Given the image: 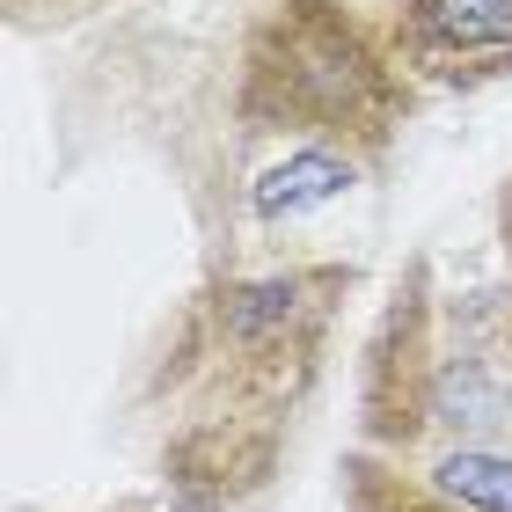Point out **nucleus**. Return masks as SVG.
Wrapping results in <instances>:
<instances>
[{"instance_id": "f257e3e1", "label": "nucleus", "mask_w": 512, "mask_h": 512, "mask_svg": "<svg viewBox=\"0 0 512 512\" xmlns=\"http://www.w3.org/2000/svg\"><path fill=\"white\" fill-rule=\"evenodd\" d=\"M352 293L344 256H227L191 286L139 388L183 512H235L286 469Z\"/></svg>"}, {"instance_id": "f03ea898", "label": "nucleus", "mask_w": 512, "mask_h": 512, "mask_svg": "<svg viewBox=\"0 0 512 512\" xmlns=\"http://www.w3.org/2000/svg\"><path fill=\"white\" fill-rule=\"evenodd\" d=\"M417 88L366 0H264L242 30L227 110L271 161H330L374 176L403 139Z\"/></svg>"}, {"instance_id": "7ed1b4c3", "label": "nucleus", "mask_w": 512, "mask_h": 512, "mask_svg": "<svg viewBox=\"0 0 512 512\" xmlns=\"http://www.w3.org/2000/svg\"><path fill=\"white\" fill-rule=\"evenodd\" d=\"M512 439V308L461 293L432 256H410L359 359V447L447 454Z\"/></svg>"}, {"instance_id": "20e7f679", "label": "nucleus", "mask_w": 512, "mask_h": 512, "mask_svg": "<svg viewBox=\"0 0 512 512\" xmlns=\"http://www.w3.org/2000/svg\"><path fill=\"white\" fill-rule=\"evenodd\" d=\"M417 88L512 81V0H366Z\"/></svg>"}, {"instance_id": "39448f33", "label": "nucleus", "mask_w": 512, "mask_h": 512, "mask_svg": "<svg viewBox=\"0 0 512 512\" xmlns=\"http://www.w3.org/2000/svg\"><path fill=\"white\" fill-rule=\"evenodd\" d=\"M337 498L344 512H512V447H447V454L352 447Z\"/></svg>"}, {"instance_id": "423d86ee", "label": "nucleus", "mask_w": 512, "mask_h": 512, "mask_svg": "<svg viewBox=\"0 0 512 512\" xmlns=\"http://www.w3.org/2000/svg\"><path fill=\"white\" fill-rule=\"evenodd\" d=\"M8 8V30H66V22H88L110 0H0Z\"/></svg>"}, {"instance_id": "0eeeda50", "label": "nucleus", "mask_w": 512, "mask_h": 512, "mask_svg": "<svg viewBox=\"0 0 512 512\" xmlns=\"http://www.w3.org/2000/svg\"><path fill=\"white\" fill-rule=\"evenodd\" d=\"M498 235H505V308H512V183H505V198H498Z\"/></svg>"}, {"instance_id": "6e6552de", "label": "nucleus", "mask_w": 512, "mask_h": 512, "mask_svg": "<svg viewBox=\"0 0 512 512\" xmlns=\"http://www.w3.org/2000/svg\"><path fill=\"white\" fill-rule=\"evenodd\" d=\"M118 512H125V505H118Z\"/></svg>"}]
</instances>
